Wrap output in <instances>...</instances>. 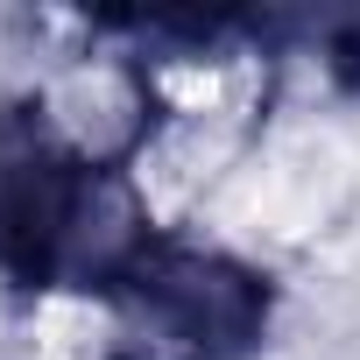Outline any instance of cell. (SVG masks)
Wrapping results in <instances>:
<instances>
[{
  "instance_id": "6da1fadb",
  "label": "cell",
  "mask_w": 360,
  "mask_h": 360,
  "mask_svg": "<svg viewBox=\"0 0 360 360\" xmlns=\"http://www.w3.org/2000/svg\"><path fill=\"white\" fill-rule=\"evenodd\" d=\"M148 240L155 226L99 141L64 127L43 99L0 106V283L29 297H106Z\"/></svg>"
},
{
  "instance_id": "7a4b0ae2",
  "label": "cell",
  "mask_w": 360,
  "mask_h": 360,
  "mask_svg": "<svg viewBox=\"0 0 360 360\" xmlns=\"http://www.w3.org/2000/svg\"><path fill=\"white\" fill-rule=\"evenodd\" d=\"M106 304V360H255L276 325V283L255 262L169 233H155L113 276Z\"/></svg>"
}]
</instances>
